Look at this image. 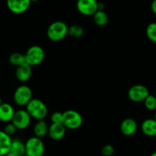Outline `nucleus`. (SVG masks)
I'll return each instance as SVG.
<instances>
[{
  "instance_id": "c756f323",
  "label": "nucleus",
  "mask_w": 156,
  "mask_h": 156,
  "mask_svg": "<svg viewBox=\"0 0 156 156\" xmlns=\"http://www.w3.org/2000/svg\"><path fill=\"white\" fill-rule=\"evenodd\" d=\"M154 119L156 121V112H155V113H154Z\"/></svg>"
},
{
  "instance_id": "f257e3e1",
  "label": "nucleus",
  "mask_w": 156,
  "mask_h": 156,
  "mask_svg": "<svg viewBox=\"0 0 156 156\" xmlns=\"http://www.w3.org/2000/svg\"><path fill=\"white\" fill-rule=\"evenodd\" d=\"M26 110L31 118L37 120L44 119L48 112L47 106L42 100L33 98L26 105Z\"/></svg>"
},
{
  "instance_id": "6ab92c4d",
  "label": "nucleus",
  "mask_w": 156,
  "mask_h": 156,
  "mask_svg": "<svg viewBox=\"0 0 156 156\" xmlns=\"http://www.w3.org/2000/svg\"><path fill=\"white\" fill-rule=\"evenodd\" d=\"M94 22L98 26H104L108 23L109 18L107 14L103 10H98L95 14L93 16Z\"/></svg>"
},
{
  "instance_id": "5701e85b",
  "label": "nucleus",
  "mask_w": 156,
  "mask_h": 156,
  "mask_svg": "<svg viewBox=\"0 0 156 156\" xmlns=\"http://www.w3.org/2000/svg\"><path fill=\"white\" fill-rule=\"evenodd\" d=\"M145 108L148 110L153 111L156 109V97L154 95L149 94L143 101Z\"/></svg>"
},
{
  "instance_id": "6e6552de",
  "label": "nucleus",
  "mask_w": 156,
  "mask_h": 156,
  "mask_svg": "<svg viewBox=\"0 0 156 156\" xmlns=\"http://www.w3.org/2000/svg\"><path fill=\"white\" fill-rule=\"evenodd\" d=\"M76 9L83 16H94L99 9V2L97 0H77Z\"/></svg>"
},
{
  "instance_id": "f8f14e48",
  "label": "nucleus",
  "mask_w": 156,
  "mask_h": 156,
  "mask_svg": "<svg viewBox=\"0 0 156 156\" xmlns=\"http://www.w3.org/2000/svg\"><path fill=\"white\" fill-rule=\"evenodd\" d=\"M138 125L136 121L132 118L123 119L120 124V131L126 136H133L137 131Z\"/></svg>"
},
{
  "instance_id": "aec40b11",
  "label": "nucleus",
  "mask_w": 156,
  "mask_h": 156,
  "mask_svg": "<svg viewBox=\"0 0 156 156\" xmlns=\"http://www.w3.org/2000/svg\"><path fill=\"white\" fill-rule=\"evenodd\" d=\"M9 61L12 65L16 66V67L26 63L25 62V55H22L19 52H15V53L12 54L9 58Z\"/></svg>"
},
{
  "instance_id": "423d86ee",
  "label": "nucleus",
  "mask_w": 156,
  "mask_h": 156,
  "mask_svg": "<svg viewBox=\"0 0 156 156\" xmlns=\"http://www.w3.org/2000/svg\"><path fill=\"white\" fill-rule=\"evenodd\" d=\"M32 99V91L28 86L21 85L18 87L14 92L13 100L15 103L19 106H26Z\"/></svg>"
},
{
  "instance_id": "9d476101",
  "label": "nucleus",
  "mask_w": 156,
  "mask_h": 156,
  "mask_svg": "<svg viewBox=\"0 0 156 156\" xmlns=\"http://www.w3.org/2000/svg\"><path fill=\"white\" fill-rule=\"evenodd\" d=\"M31 0H6L9 10L14 14H22L29 9Z\"/></svg>"
},
{
  "instance_id": "c85d7f7f",
  "label": "nucleus",
  "mask_w": 156,
  "mask_h": 156,
  "mask_svg": "<svg viewBox=\"0 0 156 156\" xmlns=\"http://www.w3.org/2000/svg\"><path fill=\"white\" fill-rule=\"evenodd\" d=\"M2 103H3V102H2V98H1V97H0V105L2 104Z\"/></svg>"
},
{
  "instance_id": "412c9836",
  "label": "nucleus",
  "mask_w": 156,
  "mask_h": 156,
  "mask_svg": "<svg viewBox=\"0 0 156 156\" xmlns=\"http://www.w3.org/2000/svg\"><path fill=\"white\" fill-rule=\"evenodd\" d=\"M84 33L83 27L79 25H73L68 27V34L74 38H79L82 37Z\"/></svg>"
},
{
  "instance_id": "dca6fc26",
  "label": "nucleus",
  "mask_w": 156,
  "mask_h": 156,
  "mask_svg": "<svg viewBox=\"0 0 156 156\" xmlns=\"http://www.w3.org/2000/svg\"><path fill=\"white\" fill-rule=\"evenodd\" d=\"M12 141L11 136L7 135L3 130H0V156H5L9 151Z\"/></svg>"
},
{
  "instance_id": "cd10ccee",
  "label": "nucleus",
  "mask_w": 156,
  "mask_h": 156,
  "mask_svg": "<svg viewBox=\"0 0 156 156\" xmlns=\"http://www.w3.org/2000/svg\"><path fill=\"white\" fill-rule=\"evenodd\" d=\"M150 156H156V151H154V152L151 153V154H150Z\"/></svg>"
},
{
  "instance_id": "2f4dec72",
  "label": "nucleus",
  "mask_w": 156,
  "mask_h": 156,
  "mask_svg": "<svg viewBox=\"0 0 156 156\" xmlns=\"http://www.w3.org/2000/svg\"><path fill=\"white\" fill-rule=\"evenodd\" d=\"M43 156H47V155H44H44H43Z\"/></svg>"
},
{
  "instance_id": "7c9ffc66",
  "label": "nucleus",
  "mask_w": 156,
  "mask_h": 156,
  "mask_svg": "<svg viewBox=\"0 0 156 156\" xmlns=\"http://www.w3.org/2000/svg\"><path fill=\"white\" fill-rule=\"evenodd\" d=\"M39 0H31V2H37Z\"/></svg>"
},
{
  "instance_id": "7ed1b4c3",
  "label": "nucleus",
  "mask_w": 156,
  "mask_h": 156,
  "mask_svg": "<svg viewBox=\"0 0 156 156\" xmlns=\"http://www.w3.org/2000/svg\"><path fill=\"white\" fill-rule=\"evenodd\" d=\"M62 123L67 129H77L83 124V117L77 111L68 109L63 112Z\"/></svg>"
},
{
  "instance_id": "393cba45",
  "label": "nucleus",
  "mask_w": 156,
  "mask_h": 156,
  "mask_svg": "<svg viewBox=\"0 0 156 156\" xmlns=\"http://www.w3.org/2000/svg\"><path fill=\"white\" fill-rule=\"evenodd\" d=\"M63 112H55L51 115V121L52 123H62Z\"/></svg>"
},
{
  "instance_id": "1a4fd4ad",
  "label": "nucleus",
  "mask_w": 156,
  "mask_h": 156,
  "mask_svg": "<svg viewBox=\"0 0 156 156\" xmlns=\"http://www.w3.org/2000/svg\"><path fill=\"white\" fill-rule=\"evenodd\" d=\"M149 94L148 88L142 84L133 85L128 91L129 98L134 103L143 102Z\"/></svg>"
},
{
  "instance_id": "20e7f679",
  "label": "nucleus",
  "mask_w": 156,
  "mask_h": 156,
  "mask_svg": "<svg viewBox=\"0 0 156 156\" xmlns=\"http://www.w3.org/2000/svg\"><path fill=\"white\" fill-rule=\"evenodd\" d=\"M25 156H43L44 144L41 138L32 136L25 142Z\"/></svg>"
},
{
  "instance_id": "b1692460",
  "label": "nucleus",
  "mask_w": 156,
  "mask_h": 156,
  "mask_svg": "<svg viewBox=\"0 0 156 156\" xmlns=\"http://www.w3.org/2000/svg\"><path fill=\"white\" fill-rule=\"evenodd\" d=\"M115 152V148L112 145H105L102 148L101 153L103 156H112Z\"/></svg>"
},
{
  "instance_id": "a878e982",
  "label": "nucleus",
  "mask_w": 156,
  "mask_h": 156,
  "mask_svg": "<svg viewBox=\"0 0 156 156\" xmlns=\"http://www.w3.org/2000/svg\"><path fill=\"white\" fill-rule=\"evenodd\" d=\"M16 130L18 129H16V127L15 126L14 124H13L12 122H8V123H6V125L5 126V128H4L3 131L5 132L7 135H9V136H12L16 133Z\"/></svg>"
},
{
  "instance_id": "f03ea898",
  "label": "nucleus",
  "mask_w": 156,
  "mask_h": 156,
  "mask_svg": "<svg viewBox=\"0 0 156 156\" xmlns=\"http://www.w3.org/2000/svg\"><path fill=\"white\" fill-rule=\"evenodd\" d=\"M68 34V26L61 21H56L51 24L47 29V36L51 41H60Z\"/></svg>"
},
{
  "instance_id": "ddd939ff",
  "label": "nucleus",
  "mask_w": 156,
  "mask_h": 156,
  "mask_svg": "<svg viewBox=\"0 0 156 156\" xmlns=\"http://www.w3.org/2000/svg\"><path fill=\"white\" fill-rule=\"evenodd\" d=\"M15 109L11 104L8 103H2L0 105V121L5 123L12 122Z\"/></svg>"
},
{
  "instance_id": "2eb2a0df",
  "label": "nucleus",
  "mask_w": 156,
  "mask_h": 156,
  "mask_svg": "<svg viewBox=\"0 0 156 156\" xmlns=\"http://www.w3.org/2000/svg\"><path fill=\"white\" fill-rule=\"evenodd\" d=\"M25 154V143L19 139L12 141L11 148L5 156H23Z\"/></svg>"
},
{
  "instance_id": "bb28decb",
  "label": "nucleus",
  "mask_w": 156,
  "mask_h": 156,
  "mask_svg": "<svg viewBox=\"0 0 156 156\" xmlns=\"http://www.w3.org/2000/svg\"><path fill=\"white\" fill-rule=\"evenodd\" d=\"M151 9L154 15H156V0H153L151 4Z\"/></svg>"
},
{
  "instance_id": "39448f33",
  "label": "nucleus",
  "mask_w": 156,
  "mask_h": 156,
  "mask_svg": "<svg viewBox=\"0 0 156 156\" xmlns=\"http://www.w3.org/2000/svg\"><path fill=\"white\" fill-rule=\"evenodd\" d=\"M25 62L31 67L39 65L44 59V51L41 46H31L25 54Z\"/></svg>"
},
{
  "instance_id": "9b49d317",
  "label": "nucleus",
  "mask_w": 156,
  "mask_h": 156,
  "mask_svg": "<svg viewBox=\"0 0 156 156\" xmlns=\"http://www.w3.org/2000/svg\"><path fill=\"white\" fill-rule=\"evenodd\" d=\"M66 127L63 123H51L48 128V136L52 140H61L65 136Z\"/></svg>"
},
{
  "instance_id": "0eeeda50",
  "label": "nucleus",
  "mask_w": 156,
  "mask_h": 156,
  "mask_svg": "<svg viewBox=\"0 0 156 156\" xmlns=\"http://www.w3.org/2000/svg\"><path fill=\"white\" fill-rule=\"evenodd\" d=\"M31 117L26 109H19L15 112L12 122L14 124L17 129L23 130L29 126Z\"/></svg>"
},
{
  "instance_id": "a211bd4d",
  "label": "nucleus",
  "mask_w": 156,
  "mask_h": 156,
  "mask_svg": "<svg viewBox=\"0 0 156 156\" xmlns=\"http://www.w3.org/2000/svg\"><path fill=\"white\" fill-rule=\"evenodd\" d=\"M48 128L49 126L44 119L37 120L33 128V133H34V136L41 138V139L44 137L48 133Z\"/></svg>"
},
{
  "instance_id": "4be33fe9",
  "label": "nucleus",
  "mask_w": 156,
  "mask_h": 156,
  "mask_svg": "<svg viewBox=\"0 0 156 156\" xmlns=\"http://www.w3.org/2000/svg\"><path fill=\"white\" fill-rule=\"evenodd\" d=\"M147 37L153 43H156V22L148 24L146 28Z\"/></svg>"
},
{
  "instance_id": "f3484780",
  "label": "nucleus",
  "mask_w": 156,
  "mask_h": 156,
  "mask_svg": "<svg viewBox=\"0 0 156 156\" xmlns=\"http://www.w3.org/2000/svg\"><path fill=\"white\" fill-rule=\"evenodd\" d=\"M142 133L148 137L156 136V121L154 119H146L141 125Z\"/></svg>"
},
{
  "instance_id": "4468645a",
  "label": "nucleus",
  "mask_w": 156,
  "mask_h": 156,
  "mask_svg": "<svg viewBox=\"0 0 156 156\" xmlns=\"http://www.w3.org/2000/svg\"><path fill=\"white\" fill-rule=\"evenodd\" d=\"M32 74V69L31 66L27 63L22 64L16 67V76L17 80L20 82H26L31 78Z\"/></svg>"
}]
</instances>
